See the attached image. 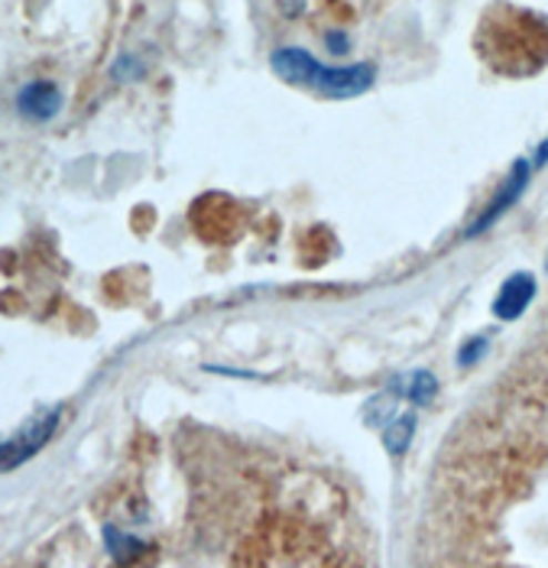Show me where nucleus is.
Masks as SVG:
<instances>
[{
  "mask_svg": "<svg viewBox=\"0 0 548 568\" xmlns=\"http://www.w3.org/2000/svg\"><path fill=\"white\" fill-rule=\"evenodd\" d=\"M477 52L500 75H536L548 65V20L513 3H497L480 20Z\"/></svg>",
  "mask_w": 548,
  "mask_h": 568,
  "instance_id": "nucleus-1",
  "label": "nucleus"
},
{
  "mask_svg": "<svg viewBox=\"0 0 548 568\" xmlns=\"http://www.w3.org/2000/svg\"><path fill=\"white\" fill-rule=\"evenodd\" d=\"M273 72L290 82L295 88H305V91H315L322 98H357L364 91L374 88V79H377V69L371 62H357V65H322L318 59H312L305 49H295V45H283L273 52L270 59Z\"/></svg>",
  "mask_w": 548,
  "mask_h": 568,
  "instance_id": "nucleus-2",
  "label": "nucleus"
},
{
  "mask_svg": "<svg viewBox=\"0 0 548 568\" xmlns=\"http://www.w3.org/2000/svg\"><path fill=\"white\" fill-rule=\"evenodd\" d=\"M59 423H62V406L45 409L37 419H30L27 426H20L13 436L3 442V471H13L23 462H30L42 445L52 438V433L59 429Z\"/></svg>",
  "mask_w": 548,
  "mask_h": 568,
  "instance_id": "nucleus-3",
  "label": "nucleus"
},
{
  "mask_svg": "<svg viewBox=\"0 0 548 568\" xmlns=\"http://www.w3.org/2000/svg\"><path fill=\"white\" fill-rule=\"evenodd\" d=\"M526 179H529V163L526 160H519V163H513V170H509V179H506L504 185H500V192L490 199V205L484 209V215L474 221L470 227H467V237H477L480 231H487L494 221L504 215L506 209L522 195V189H526Z\"/></svg>",
  "mask_w": 548,
  "mask_h": 568,
  "instance_id": "nucleus-4",
  "label": "nucleus"
},
{
  "mask_svg": "<svg viewBox=\"0 0 548 568\" xmlns=\"http://www.w3.org/2000/svg\"><path fill=\"white\" fill-rule=\"evenodd\" d=\"M62 108V91L52 82H30L17 91V111L27 121H52Z\"/></svg>",
  "mask_w": 548,
  "mask_h": 568,
  "instance_id": "nucleus-5",
  "label": "nucleus"
},
{
  "mask_svg": "<svg viewBox=\"0 0 548 568\" xmlns=\"http://www.w3.org/2000/svg\"><path fill=\"white\" fill-rule=\"evenodd\" d=\"M532 296H536V276L532 273H513L494 300V315L504 322H513L529 308Z\"/></svg>",
  "mask_w": 548,
  "mask_h": 568,
  "instance_id": "nucleus-6",
  "label": "nucleus"
},
{
  "mask_svg": "<svg viewBox=\"0 0 548 568\" xmlns=\"http://www.w3.org/2000/svg\"><path fill=\"white\" fill-rule=\"evenodd\" d=\"M416 429V416L413 413H399L396 419L386 423V452L389 455H403L409 448V438Z\"/></svg>",
  "mask_w": 548,
  "mask_h": 568,
  "instance_id": "nucleus-7",
  "label": "nucleus"
},
{
  "mask_svg": "<svg viewBox=\"0 0 548 568\" xmlns=\"http://www.w3.org/2000/svg\"><path fill=\"white\" fill-rule=\"evenodd\" d=\"M396 390L403 396H409L413 403H428L435 396V390H438V384H435V377L428 371H419V374H409V377L396 381Z\"/></svg>",
  "mask_w": 548,
  "mask_h": 568,
  "instance_id": "nucleus-8",
  "label": "nucleus"
},
{
  "mask_svg": "<svg viewBox=\"0 0 548 568\" xmlns=\"http://www.w3.org/2000/svg\"><path fill=\"white\" fill-rule=\"evenodd\" d=\"M484 348H487V342H484V338H477L474 345H464V348H461V364H474V361H477V357L484 354Z\"/></svg>",
  "mask_w": 548,
  "mask_h": 568,
  "instance_id": "nucleus-9",
  "label": "nucleus"
},
{
  "mask_svg": "<svg viewBox=\"0 0 548 568\" xmlns=\"http://www.w3.org/2000/svg\"><path fill=\"white\" fill-rule=\"evenodd\" d=\"M542 163H548V140L536 150V166H542Z\"/></svg>",
  "mask_w": 548,
  "mask_h": 568,
  "instance_id": "nucleus-10",
  "label": "nucleus"
}]
</instances>
